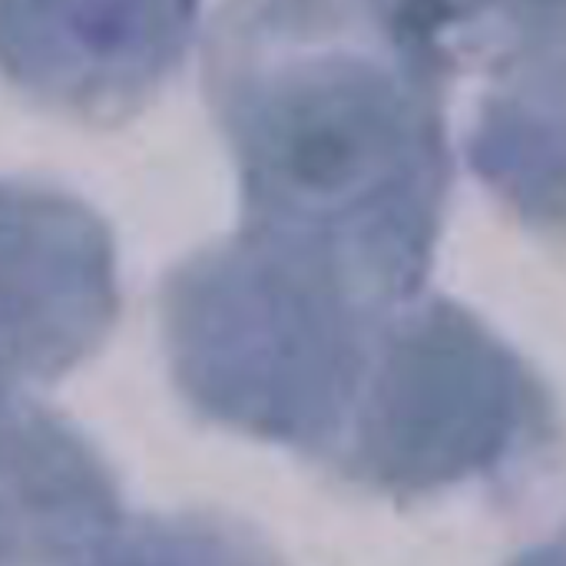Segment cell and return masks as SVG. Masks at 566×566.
Segmentation results:
<instances>
[{"label":"cell","instance_id":"6da1fadb","mask_svg":"<svg viewBox=\"0 0 566 566\" xmlns=\"http://www.w3.org/2000/svg\"><path fill=\"white\" fill-rule=\"evenodd\" d=\"M202 80L239 169V235L391 302L421 295L451 189L444 86L368 0H229Z\"/></svg>","mask_w":566,"mask_h":566},{"label":"cell","instance_id":"7a4b0ae2","mask_svg":"<svg viewBox=\"0 0 566 566\" xmlns=\"http://www.w3.org/2000/svg\"><path fill=\"white\" fill-rule=\"evenodd\" d=\"M405 302L235 232L172 269L159 315L172 381L206 421L328 464Z\"/></svg>","mask_w":566,"mask_h":566},{"label":"cell","instance_id":"3957f363","mask_svg":"<svg viewBox=\"0 0 566 566\" xmlns=\"http://www.w3.org/2000/svg\"><path fill=\"white\" fill-rule=\"evenodd\" d=\"M537 371L478 315L441 295L388 322L328 471L371 494L418 501L524 471L554 444Z\"/></svg>","mask_w":566,"mask_h":566},{"label":"cell","instance_id":"277c9868","mask_svg":"<svg viewBox=\"0 0 566 566\" xmlns=\"http://www.w3.org/2000/svg\"><path fill=\"white\" fill-rule=\"evenodd\" d=\"M119 315L109 226L76 196L0 179V398L60 381Z\"/></svg>","mask_w":566,"mask_h":566},{"label":"cell","instance_id":"5b68a950","mask_svg":"<svg viewBox=\"0 0 566 566\" xmlns=\"http://www.w3.org/2000/svg\"><path fill=\"white\" fill-rule=\"evenodd\" d=\"M199 0H0V73L96 126L146 109L179 70Z\"/></svg>","mask_w":566,"mask_h":566},{"label":"cell","instance_id":"8992f818","mask_svg":"<svg viewBox=\"0 0 566 566\" xmlns=\"http://www.w3.org/2000/svg\"><path fill=\"white\" fill-rule=\"evenodd\" d=\"M119 521L96 448L27 395L0 398V566H76Z\"/></svg>","mask_w":566,"mask_h":566},{"label":"cell","instance_id":"52a82bcc","mask_svg":"<svg viewBox=\"0 0 566 566\" xmlns=\"http://www.w3.org/2000/svg\"><path fill=\"white\" fill-rule=\"evenodd\" d=\"M395 46L438 86L481 70L491 90L564 73V0H368Z\"/></svg>","mask_w":566,"mask_h":566},{"label":"cell","instance_id":"ba28073f","mask_svg":"<svg viewBox=\"0 0 566 566\" xmlns=\"http://www.w3.org/2000/svg\"><path fill=\"white\" fill-rule=\"evenodd\" d=\"M468 153L478 176L524 219L560 222L564 73L491 90Z\"/></svg>","mask_w":566,"mask_h":566},{"label":"cell","instance_id":"9c48e42d","mask_svg":"<svg viewBox=\"0 0 566 566\" xmlns=\"http://www.w3.org/2000/svg\"><path fill=\"white\" fill-rule=\"evenodd\" d=\"M76 566H282L249 527L209 514L119 521Z\"/></svg>","mask_w":566,"mask_h":566}]
</instances>
